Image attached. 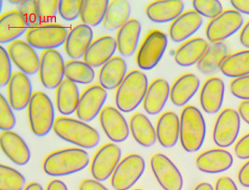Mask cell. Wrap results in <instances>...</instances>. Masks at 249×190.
<instances>
[{
	"label": "cell",
	"mask_w": 249,
	"mask_h": 190,
	"mask_svg": "<svg viewBox=\"0 0 249 190\" xmlns=\"http://www.w3.org/2000/svg\"><path fill=\"white\" fill-rule=\"evenodd\" d=\"M150 167L160 188L164 190H182L184 180L180 171L170 158L156 153L150 158Z\"/></svg>",
	"instance_id": "obj_13"
},
{
	"label": "cell",
	"mask_w": 249,
	"mask_h": 190,
	"mask_svg": "<svg viewBox=\"0 0 249 190\" xmlns=\"http://www.w3.org/2000/svg\"><path fill=\"white\" fill-rule=\"evenodd\" d=\"M225 96V84L220 78H209L200 92V104L205 113L214 115L221 110Z\"/></svg>",
	"instance_id": "obj_20"
},
{
	"label": "cell",
	"mask_w": 249,
	"mask_h": 190,
	"mask_svg": "<svg viewBox=\"0 0 249 190\" xmlns=\"http://www.w3.org/2000/svg\"><path fill=\"white\" fill-rule=\"evenodd\" d=\"M159 144L165 148L178 145L180 138V118L173 111L160 115L156 125Z\"/></svg>",
	"instance_id": "obj_24"
},
{
	"label": "cell",
	"mask_w": 249,
	"mask_h": 190,
	"mask_svg": "<svg viewBox=\"0 0 249 190\" xmlns=\"http://www.w3.org/2000/svg\"></svg>",
	"instance_id": "obj_57"
},
{
	"label": "cell",
	"mask_w": 249,
	"mask_h": 190,
	"mask_svg": "<svg viewBox=\"0 0 249 190\" xmlns=\"http://www.w3.org/2000/svg\"><path fill=\"white\" fill-rule=\"evenodd\" d=\"M168 46V37L159 30L147 34L136 54V65L141 70L150 71L157 67Z\"/></svg>",
	"instance_id": "obj_7"
},
{
	"label": "cell",
	"mask_w": 249,
	"mask_h": 190,
	"mask_svg": "<svg viewBox=\"0 0 249 190\" xmlns=\"http://www.w3.org/2000/svg\"><path fill=\"white\" fill-rule=\"evenodd\" d=\"M18 11L23 15L27 22L29 29L40 26L39 19L35 8V0L23 1L18 8Z\"/></svg>",
	"instance_id": "obj_45"
},
{
	"label": "cell",
	"mask_w": 249,
	"mask_h": 190,
	"mask_svg": "<svg viewBox=\"0 0 249 190\" xmlns=\"http://www.w3.org/2000/svg\"><path fill=\"white\" fill-rule=\"evenodd\" d=\"M28 30L29 26L19 11H9L0 18V43L12 44Z\"/></svg>",
	"instance_id": "obj_26"
},
{
	"label": "cell",
	"mask_w": 249,
	"mask_h": 190,
	"mask_svg": "<svg viewBox=\"0 0 249 190\" xmlns=\"http://www.w3.org/2000/svg\"><path fill=\"white\" fill-rule=\"evenodd\" d=\"M215 190H238V188L231 177L221 176L215 182Z\"/></svg>",
	"instance_id": "obj_48"
},
{
	"label": "cell",
	"mask_w": 249,
	"mask_h": 190,
	"mask_svg": "<svg viewBox=\"0 0 249 190\" xmlns=\"http://www.w3.org/2000/svg\"><path fill=\"white\" fill-rule=\"evenodd\" d=\"M66 78L76 84L89 85L95 78V72L85 62L71 60L66 63Z\"/></svg>",
	"instance_id": "obj_38"
},
{
	"label": "cell",
	"mask_w": 249,
	"mask_h": 190,
	"mask_svg": "<svg viewBox=\"0 0 249 190\" xmlns=\"http://www.w3.org/2000/svg\"><path fill=\"white\" fill-rule=\"evenodd\" d=\"M16 126V117L9 101L3 94L0 95V129L2 132L12 131Z\"/></svg>",
	"instance_id": "obj_42"
},
{
	"label": "cell",
	"mask_w": 249,
	"mask_h": 190,
	"mask_svg": "<svg viewBox=\"0 0 249 190\" xmlns=\"http://www.w3.org/2000/svg\"><path fill=\"white\" fill-rule=\"evenodd\" d=\"M238 113L240 118L249 125V101H243L239 104Z\"/></svg>",
	"instance_id": "obj_52"
},
{
	"label": "cell",
	"mask_w": 249,
	"mask_h": 190,
	"mask_svg": "<svg viewBox=\"0 0 249 190\" xmlns=\"http://www.w3.org/2000/svg\"><path fill=\"white\" fill-rule=\"evenodd\" d=\"M244 18L235 10H227L208 22L205 28L207 40L212 44L223 43L243 28Z\"/></svg>",
	"instance_id": "obj_9"
},
{
	"label": "cell",
	"mask_w": 249,
	"mask_h": 190,
	"mask_svg": "<svg viewBox=\"0 0 249 190\" xmlns=\"http://www.w3.org/2000/svg\"><path fill=\"white\" fill-rule=\"evenodd\" d=\"M26 179L17 170L0 165V190H24Z\"/></svg>",
	"instance_id": "obj_39"
},
{
	"label": "cell",
	"mask_w": 249,
	"mask_h": 190,
	"mask_svg": "<svg viewBox=\"0 0 249 190\" xmlns=\"http://www.w3.org/2000/svg\"><path fill=\"white\" fill-rule=\"evenodd\" d=\"M203 25V17L195 11L184 12L169 27V35L175 43H184Z\"/></svg>",
	"instance_id": "obj_22"
},
{
	"label": "cell",
	"mask_w": 249,
	"mask_h": 190,
	"mask_svg": "<svg viewBox=\"0 0 249 190\" xmlns=\"http://www.w3.org/2000/svg\"><path fill=\"white\" fill-rule=\"evenodd\" d=\"M197 169L208 174L222 173L231 169L233 164L232 155L222 148L206 150L196 157Z\"/></svg>",
	"instance_id": "obj_18"
},
{
	"label": "cell",
	"mask_w": 249,
	"mask_h": 190,
	"mask_svg": "<svg viewBox=\"0 0 249 190\" xmlns=\"http://www.w3.org/2000/svg\"><path fill=\"white\" fill-rule=\"evenodd\" d=\"M241 129L239 113L232 108H225L219 113L213 130V141L218 148L225 149L235 144Z\"/></svg>",
	"instance_id": "obj_11"
},
{
	"label": "cell",
	"mask_w": 249,
	"mask_h": 190,
	"mask_svg": "<svg viewBox=\"0 0 249 190\" xmlns=\"http://www.w3.org/2000/svg\"><path fill=\"white\" fill-rule=\"evenodd\" d=\"M58 0H35V8L37 13L40 25L50 24L56 18L58 9Z\"/></svg>",
	"instance_id": "obj_40"
},
{
	"label": "cell",
	"mask_w": 249,
	"mask_h": 190,
	"mask_svg": "<svg viewBox=\"0 0 249 190\" xmlns=\"http://www.w3.org/2000/svg\"><path fill=\"white\" fill-rule=\"evenodd\" d=\"M117 50L116 39L110 35H104L92 42L83 57V62L92 68L104 67L115 57Z\"/></svg>",
	"instance_id": "obj_23"
},
{
	"label": "cell",
	"mask_w": 249,
	"mask_h": 190,
	"mask_svg": "<svg viewBox=\"0 0 249 190\" xmlns=\"http://www.w3.org/2000/svg\"><path fill=\"white\" fill-rule=\"evenodd\" d=\"M122 161V149L114 143H108L100 147L91 162L92 178L105 182L112 177L114 172Z\"/></svg>",
	"instance_id": "obj_10"
},
{
	"label": "cell",
	"mask_w": 249,
	"mask_h": 190,
	"mask_svg": "<svg viewBox=\"0 0 249 190\" xmlns=\"http://www.w3.org/2000/svg\"><path fill=\"white\" fill-rule=\"evenodd\" d=\"M194 11L202 17L215 19L223 12V7L220 1L217 0H194L193 1Z\"/></svg>",
	"instance_id": "obj_41"
},
{
	"label": "cell",
	"mask_w": 249,
	"mask_h": 190,
	"mask_svg": "<svg viewBox=\"0 0 249 190\" xmlns=\"http://www.w3.org/2000/svg\"><path fill=\"white\" fill-rule=\"evenodd\" d=\"M46 190H68V188L63 181L56 179L48 184Z\"/></svg>",
	"instance_id": "obj_54"
},
{
	"label": "cell",
	"mask_w": 249,
	"mask_h": 190,
	"mask_svg": "<svg viewBox=\"0 0 249 190\" xmlns=\"http://www.w3.org/2000/svg\"><path fill=\"white\" fill-rule=\"evenodd\" d=\"M146 170L144 157L131 154L124 157L116 168L111 177V186L115 190H130L143 176Z\"/></svg>",
	"instance_id": "obj_8"
},
{
	"label": "cell",
	"mask_w": 249,
	"mask_h": 190,
	"mask_svg": "<svg viewBox=\"0 0 249 190\" xmlns=\"http://www.w3.org/2000/svg\"><path fill=\"white\" fill-rule=\"evenodd\" d=\"M227 56L228 49L225 43L212 44L209 46L203 59L197 65V68L204 75H212L219 70Z\"/></svg>",
	"instance_id": "obj_37"
},
{
	"label": "cell",
	"mask_w": 249,
	"mask_h": 190,
	"mask_svg": "<svg viewBox=\"0 0 249 190\" xmlns=\"http://www.w3.org/2000/svg\"><path fill=\"white\" fill-rule=\"evenodd\" d=\"M219 71L227 78H243L249 76V50L227 56Z\"/></svg>",
	"instance_id": "obj_36"
},
{
	"label": "cell",
	"mask_w": 249,
	"mask_h": 190,
	"mask_svg": "<svg viewBox=\"0 0 249 190\" xmlns=\"http://www.w3.org/2000/svg\"><path fill=\"white\" fill-rule=\"evenodd\" d=\"M131 6L128 1L114 0L110 1L103 26L107 31L119 30L130 20Z\"/></svg>",
	"instance_id": "obj_34"
},
{
	"label": "cell",
	"mask_w": 249,
	"mask_h": 190,
	"mask_svg": "<svg viewBox=\"0 0 249 190\" xmlns=\"http://www.w3.org/2000/svg\"><path fill=\"white\" fill-rule=\"evenodd\" d=\"M8 52L12 59V62L15 64L23 74L32 76L39 71L40 58L31 45L23 40H16L10 44Z\"/></svg>",
	"instance_id": "obj_16"
},
{
	"label": "cell",
	"mask_w": 249,
	"mask_h": 190,
	"mask_svg": "<svg viewBox=\"0 0 249 190\" xmlns=\"http://www.w3.org/2000/svg\"><path fill=\"white\" fill-rule=\"evenodd\" d=\"M39 79L49 89H58L66 78V62L56 50L46 51L40 56Z\"/></svg>",
	"instance_id": "obj_12"
},
{
	"label": "cell",
	"mask_w": 249,
	"mask_h": 190,
	"mask_svg": "<svg viewBox=\"0 0 249 190\" xmlns=\"http://www.w3.org/2000/svg\"><path fill=\"white\" fill-rule=\"evenodd\" d=\"M32 83L27 75L15 72L8 85V98L12 109L22 111L28 107L33 97Z\"/></svg>",
	"instance_id": "obj_17"
},
{
	"label": "cell",
	"mask_w": 249,
	"mask_h": 190,
	"mask_svg": "<svg viewBox=\"0 0 249 190\" xmlns=\"http://www.w3.org/2000/svg\"><path fill=\"white\" fill-rule=\"evenodd\" d=\"M234 153L238 158L249 160V134L244 135L235 144Z\"/></svg>",
	"instance_id": "obj_47"
},
{
	"label": "cell",
	"mask_w": 249,
	"mask_h": 190,
	"mask_svg": "<svg viewBox=\"0 0 249 190\" xmlns=\"http://www.w3.org/2000/svg\"><path fill=\"white\" fill-rule=\"evenodd\" d=\"M0 145L5 156L14 164L24 166L29 163L31 159L30 148L19 134L12 131L2 132Z\"/></svg>",
	"instance_id": "obj_19"
},
{
	"label": "cell",
	"mask_w": 249,
	"mask_h": 190,
	"mask_svg": "<svg viewBox=\"0 0 249 190\" xmlns=\"http://www.w3.org/2000/svg\"><path fill=\"white\" fill-rule=\"evenodd\" d=\"M184 2L180 0L153 1L147 5L146 14L151 22H173L184 13Z\"/></svg>",
	"instance_id": "obj_28"
},
{
	"label": "cell",
	"mask_w": 249,
	"mask_h": 190,
	"mask_svg": "<svg viewBox=\"0 0 249 190\" xmlns=\"http://www.w3.org/2000/svg\"><path fill=\"white\" fill-rule=\"evenodd\" d=\"M28 121L32 133L43 137L53 130L55 111L51 98L43 91H36L27 107Z\"/></svg>",
	"instance_id": "obj_5"
},
{
	"label": "cell",
	"mask_w": 249,
	"mask_h": 190,
	"mask_svg": "<svg viewBox=\"0 0 249 190\" xmlns=\"http://www.w3.org/2000/svg\"><path fill=\"white\" fill-rule=\"evenodd\" d=\"M230 89L231 94L242 102L249 101V76L232 79Z\"/></svg>",
	"instance_id": "obj_46"
},
{
	"label": "cell",
	"mask_w": 249,
	"mask_h": 190,
	"mask_svg": "<svg viewBox=\"0 0 249 190\" xmlns=\"http://www.w3.org/2000/svg\"><path fill=\"white\" fill-rule=\"evenodd\" d=\"M130 132L138 145L150 147L157 142L156 129L146 115L135 113L130 119Z\"/></svg>",
	"instance_id": "obj_32"
},
{
	"label": "cell",
	"mask_w": 249,
	"mask_h": 190,
	"mask_svg": "<svg viewBox=\"0 0 249 190\" xmlns=\"http://www.w3.org/2000/svg\"><path fill=\"white\" fill-rule=\"evenodd\" d=\"M108 0H82L80 20L90 27H97L103 23L109 5Z\"/></svg>",
	"instance_id": "obj_35"
},
{
	"label": "cell",
	"mask_w": 249,
	"mask_h": 190,
	"mask_svg": "<svg viewBox=\"0 0 249 190\" xmlns=\"http://www.w3.org/2000/svg\"><path fill=\"white\" fill-rule=\"evenodd\" d=\"M80 96L77 84L66 78L56 91V105L59 113L65 117L76 113Z\"/></svg>",
	"instance_id": "obj_33"
},
{
	"label": "cell",
	"mask_w": 249,
	"mask_h": 190,
	"mask_svg": "<svg viewBox=\"0 0 249 190\" xmlns=\"http://www.w3.org/2000/svg\"><path fill=\"white\" fill-rule=\"evenodd\" d=\"M89 154L82 148L72 147L57 150L46 156L43 171L47 175L61 177L77 173L88 167Z\"/></svg>",
	"instance_id": "obj_1"
},
{
	"label": "cell",
	"mask_w": 249,
	"mask_h": 190,
	"mask_svg": "<svg viewBox=\"0 0 249 190\" xmlns=\"http://www.w3.org/2000/svg\"><path fill=\"white\" fill-rule=\"evenodd\" d=\"M231 4L239 13L249 15V0H231Z\"/></svg>",
	"instance_id": "obj_51"
},
{
	"label": "cell",
	"mask_w": 249,
	"mask_h": 190,
	"mask_svg": "<svg viewBox=\"0 0 249 190\" xmlns=\"http://www.w3.org/2000/svg\"><path fill=\"white\" fill-rule=\"evenodd\" d=\"M107 99V90L100 85H91L85 89L79 100L76 115L79 121L91 122L100 116Z\"/></svg>",
	"instance_id": "obj_14"
},
{
	"label": "cell",
	"mask_w": 249,
	"mask_h": 190,
	"mask_svg": "<svg viewBox=\"0 0 249 190\" xmlns=\"http://www.w3.org/2000/svg\"><path fill=\"white\" fill-rule=\"evenodd\" d=\"M127 76V64L124 59L115 56L108 61L99 72V85L108 90L118 89Z\"/></svg>",
	"instance_id": "obj_30"
},
{
	"label": "cell",
	"mask_w": 249,
	"mask_h": 190,
	"mask_svg": "<svg viewBox=\"0 0 249 190\" xmlns=\"http://www.w3.org/2000/svg\"><path fill=\"white\" fill-rule=\"evenodd\" d=\"M239 39L241 45L249 50V21L241 29Z\"/></svg>",
	"instance_id": "obj_53"
},
{
	"label": "cell",
	"mask_w": 249,
	"mask_h": 190,
	"mask_svg": "<svg viewBox=\"0 0 249 190\" xmlns=\"http://www.w3.org/2000/svg\"><path fill=\"white\" fill-rule=\"evenodd\" d=\"M201 86L200 78L193 73L182 75L171 87L170 100L178 107H183L193 99Z\"/></svg>",
	"instance_id": "obj_27"
},
{
	"label": "cell",
	"mask_w": 249,
	"mask_h": 190,
	"mask_svg": "<svg viewBox=\"0 0 249 190\" xmlns=\"http://www.w3.org/2000/svg\"><path fill=\"white\" fill-rule=\"evenodd\" d=\"M142 25L136 19H130L117 32L116 41L121 55L131 57L135 54L139 43Z\"/></svg>",
	"instance_id": "obj_31"
},
{
	"label": "cell",
	"mask_w": 249,
	"mask_h": 190,
	"mask_svg": "<svg viewBox=\"0 0 249 190\" xmlns=\"http://www.w3.org/2000/svg\"><path fill=\"white\" fill-rule=\"evenodd\" d=\"M170 84L164 78L153 80L148 86L143 102L144 110L150 116H156L161 113L170 98Z\"/></svg>",
	"instance_id": "obj_25"
},
{
	"label": "cell",
	"mask_w": 249,
	"mask_h": 190,
	"mask_svg": "<svg viewBox=\"0 0 249 190\" xmlns=\"http://www.w3.org/2000/svg\"><path fill=\"white\" fill-rule=\"evenodd\" d=\"M24 190H44V189L40 184H38L36 182H32L26 186Z\"/></svg>",
	"instance_id": "obj_56"
},
{
	"label": "cell",
	"mask_w": 249,
	"mask_h": 190,
	"mask_svg": "<svg viewBox=\"0 0 249 190\" xmlns=\"http://www.w3.org/2000/svg\"><path fill=\"white\" fill-rule=\"evenodd\" d=\"M238 181L241 186L249 189V160H248L238 172Z\"/></svg>",
	"instance_id": "obj_50"
},
{
	"label": "cell",
	"mask_w": 249,
	"mask_h": 190,
	"mask_svg": "<svg viewBox=\"0 0 249 190\" xmlns=\"http://www.w3.org/2000/svg\"><path fill=\"white\" fill-rule=\"evenodd\" d=\"M148 79L140 70L129 72L115 95L117 108L124 113H132L144 102L148 89Z\"/></svg>",
	"instance_id": "obj_3"
},
{
	"label": "cell",
	"mask_w": 249,
	"mask_h": 190,
	"mask_svg": "<svg viewBox=\"0 0 249 190\" xmlns=\"http://www.w3.org/2000/svg\"><path fill=\"white\" fill-rule=\"evenodd\" d=\"M80 0H61L58 12L64 21L73 22L80 18Z\"/></svg>",
	"instance_id": "obj_43"
},
{
	"label": "cell",
	"mask_w": 249,
	"mask_h": 190,
	"mask_svg": "<svg viewBox=\"0 0 249 190\" xmlns=\"http://www.w3.org/2000/svg\"><path fill=\"white\" fill-rule=\"evenodd\" d=\"M99 121L107 137L114 144L124 143L131 134L130 126L118 108L105 106L99 116Z\"/></svg>",
	"instance_id": "obj_15"
},
{
	"label": "cell",
	"mask_w": 249,
	"mask_h": 190,
	"mask_svg": "<svg viewBox=\"0 0 249 190\" xmlns=\"http://www.w3.org/2000/svg\"><path fill=\"white\" fill-rule=\"evenodd\" d=\"M209 48L208 42L202 37L191 38L176 51L174 57L176 63L183 67L198 65Z\"/></svg>",
	"instance_id": "obj_29"
},
{
	"label": "cell",
	"mask_w": 249,
	"mask_h": 190,
	"mask_svg": "<svg viewBox=\"0 0 249 190\" xmlns=\"http://www.w3.org/2000/svg\"><path fill=\"white\" fill-rule=\"evenodd\" d=\"M206 136V124L202 112L193 105H187L180 115V144L186 152L199 151Z\"/></svg>",
	"instance_id": "obj_4"
},
{
	"label": "cell",
	"mask_w": 249,
	"mask_h": 190,
	"mask_svg": "<svg viewBox=\"0 0 249 190\" xmlns=\"http://www.w3.org/2000/svg\"><path fill=\"white\" fill-rule=\"evenodd\" d=\"M53 132L60 139L82 149L94 148L100 142L97 130L84 121L68 117L56 119Z\"/></svg>",
	"instance_id": "obj_2"
},
{
	"label": "cell",
	"mask_w": 249,
	"mask_h": 190,
	"mask_svg": "<svg viewBox=\"0 0 249 190\" xmlns=\"http://www.w3.org/2000/svg\"><path fill=\"white\" fill-rule=\"evenodd\" d=\"M193 190H215V189L213 188V186L211 184L203 182V183L198 184Z\"/></svg>",
	"instance_id": "obj_55"
},
{
	"label": "cell",
	"mask_w": 249,
	"mask_h": 190,
	"mask_svg": "<svg viewBox=\"0 0 249 190\" xmlns=\"http://www.w3.org/2000/svg\"><path fill=\"white\" fill-rule=\"evenodd\" d=\"M93 42V31L90 26L78 24L68 34L65 43V51L72 60H79L84 57L86 52Z\"/></svg>",
	"instance_id": "obj_21"
},
{
	"label": "cell",
	"mask_w": 249,
	"mask_h": 190,
	"mask_svg": "<svg viewBox=\"0 0 249 190\" xmlns=\"http://www.w3.org/2000/svg\"><path fill=\"white\" fill-rule=\"evenodd\" d=\"M79 190H108L95 179H85L79 184Z\"/></svg>",
	"instance_id": "obj_49"
},
{
	"label": "cell",
	"mask_w": 249,
	"mask_h": 190,
	"mask_svg": "<svg viewBox=\"0 0 249 190\" xmlns=\"http://www.w3.org/2000/svg\"><path fill=\"white\" fill-rule=\"evenodd\" d=\"M68 27L58 24L50 23L30 28L25 35L26 42L34 49L41 51H53L65 45L68 38Z\"/></svg>",
	"instance_id": "obj_6"
},
{
	"label": "cell",
	"mask_w": 249,
	"mask_h": 190,
	"mask_svg": "<svg viewBox=\"0 0 249 190\" xmlns=\"http://www.w3.org/2000/svg\"><path fill=\"white\" fill-rule=\"evenodd\" d=\"M12 59L8 51L0 46V85L8 86L12 78Z\"/></svg>",
	"instance_id": "obj_44"
}]
</instances>
